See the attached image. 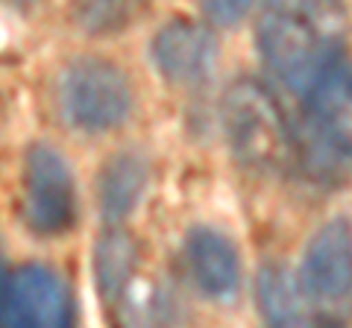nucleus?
<instances>
[{
	"label": "nucleus",
	"mask_w": 352,
	"mask_h": 328,
	"mask_svg": "<svg viewBox=\"0 0 352 328\" xmlns=\"http://www.w3.org/2000/svg\"><path fill=\"white\" fill-rule=\"evenodd\" d=\"M346 12L335 3H273L261 12L256 45L264 65L305 100L344 59Z\"/></svg>",
	"instance_id": "nucleus-1"
},
{
	"label": "nucleus",
	"mask_w": 352,
	"mask_h": 328,
	"mask_svg": "<svg viewBox=\"0 0 352 328\" xmlns=\"http://www.w3.org/2000/svg\"><path fill=\"white\" fill-rule=\"evenodd\" d=\"M223 132L235 159L252 170H282L296 150V135L267 85L241 76L223 94Z\"/></svg>",
	"instance_id": "nucleus-2"
},
{
	"label": "nucleus",
	"mask_w": 352,
	"mask_h": 328,
	"mask_svg": "<svg viewBox=\"0 0 352 328\" xmlns=\"http://www.w3.org/2000/svg\"><path fill=\"white\" fill-rule=\"evenodd\" d=\"M56 103L68 126L80 132H109L126 120L132 108V89L115 62L80 56L62 68Z\"/></svg>",
	"instance_id": "nucleus-3"
},
{
	"label": "nucleus",
	"mask_w": 352,
	"mask_h": 328,
	"mask_svg": "<svg viewBox=\"0 0 352 328\" xmlns=\"http://www.w3.org/2000/svg\"><path fill=\"white\" fill-rule=\"evenodd\" d=\"M0 328H76L68 284L44 264L0 270Z\"/></svg>",
	"instance_id": "nucleus-4"
},
{
	"label": "nucleus",
	"mask_w": 352,
	"mask_h": 328,
	"mask_svg": "<svg viewBox=\"0 0 352 328\" xmlns=\"http://www.w3.org/2000/svg\"><path fill=\"white\" fill-rule=\"evenodd\" d=\"M24 223L38 235H62L76 220V188L68 159L50 144H32L24 159Z\"/></svg>",
	"instance_id": "nucleus-5"
},
{
	"label": "nucleus",
	"mask_w": 352,
	"mask_h": 328,
	"mask_svg": "<svg viewBox=\"0 0 352 328\" xmlns=\"http://www.w3.org/2000/svg\"><path fill=\"white\" fill-rule=\"evenodd\" d=\"M300 281L314 302H338L352 290V223L346 217H335L311 235Z\"/></svg>",
	"instance_id": "nucleus-6"
},
{
	"label": "nucleus",
	"mask_w": 352,
	"mask_h": 328,
	"mask_svg": "<svg viewBox=\"0 0 352 328\" xmlns=\"http://www.w3.org/2000/svg\"><path fill=\"white\" fill-rule=\"evenodd\" d=\"M150 56L168 82L197 85L206 82L214 71L217 38L208 27L197 24L191 18H173L156 32Z\"/></svg>",
	"instance_id": "nucleus-7"
},
{
	"label": "nucleus",
	"mask_w": 352,
	"mask_h": 328,
	"mask_svg": "<svg viewBox=\"0 0 352 328\" xmlns=\"http://www.w3.org/2000/svg\"><path fill=\"white\" fill-rule=\"evenodd\" d=\"M311 144L352 159V62L340 59L305 97Z\"/></svg>",
	"instance_id": "nucleus-8"
},
{
	"label": "nucleus",
	"mask_w": 352,
	"mask_h": 328,
	"mask_svg": "<svg viewBox=\"0 0 352 328\" xmlns=\"http://www.w3.org/2000/svg\"><path fill=\"white\" fill-rule=\"evenodd\" d=\"M256 302L267 328H329L335 316L317 311L300 276L285 267H261L256 279Z\"/></svg>",
	"instance_id": "nucleus-9"
},
{
	"label": "nucleus",
	"mask_w": 352,
	"mask_h": 328,
	"mask_svg": "<svg viewBox=\"0 0 352 328\" xmlns=\"http://www.w3.org/2000/svg\"><path fill=\"white\" fill-rule=\"evenodd\" d=\"M185 261L191 279L206 296L232 299L241 288V261L238 253L223 232L212 226H194L185 237Z\"/></svg>",
	"instance_id": "nucleus-10"
},
{
	"label": "nucleus",
	"mask_w": 352,
	"mask_h": 328,
	"mask_svg": "<svg viewBox=\"0 0 352 328\" xmlns=\"http://www.w3.org/2000/svg\"><path fill=\"white\" fill-rule=\"evenodd\" d=\"M150 179V164L141 152H115L97 173V205L106 223H118L135 209Z\"/></svg>",
	"instance_id": "nucleus-11"
},
{
	"label": "nucleus",
	"mask_w": 352,
	"mask_h": 328,
	"mask_svg": "<svg viewBox=\"0 0 352 328\" xmlns=\"http://www.w3.org/2000/svg\"><path fill=\"white\" fill-rule=\"evenodd\" d=\"M138 244L124 229H106L94 244V284L103 305L115 308L124 290L135 281Z\"/></svg>",
	"instance_id": "nucleus-12"
},
{
	"label": "nucleus",
	"mask_w": 352,
	"mask_h": 328,
	"mask_svg": "<svg viewBox=\"0 0 352 328\" xmlns=\"http://www.w3.org/2000/svg\"><path fill=\"white\" fill-rule=\"evenodd\" d=\"M118 328H173L176 305L159 284L132 281L115 305Z\"/></svg>",
	"instance_id": "nucleus-13"
},
{
	"label": "nucleus",
	"mask_w": 352,
	"mask_h": 328,
	"mask_svg": "<svg viewBox=\"0 0 352 328\" xmlns=\"http://www.w3.org/2000/svg\"><path fill=\"white\" fill-rule=\"evenodd\" d=\"M76 18L85 32H112L129 18V6L124 3H85L76 9Z\"/></svg>",
	"instance_id": "nucleus-14"
},
{
	"label": "nucleus",
	"mask_w": 352,
	"mask_h": 328,
	"mask_svg": "<svg viewBox=\"0 0 352 328\" xmlns=\"http://www.w3.org/2000/svg\"><path fill=\"white\" fill-rule=\"evenodd\" d=\"M203 12L214 21L220 27H229V24H238L241 18H247L250 12V3L244 0H229V3H220V0H212V3L203 6Z\"/></svg>",
	"instance_id": "nucleus-15"
},
{
	"label": "nucleus",
	"mask_w": 352,
	"mask_h": 328,
	"mask_svg": "<svg viewBox=\"0 0 352 328\" xmlns=\"http://www.w3.org/2000/svg\"><path fill=\"white\" fill-rule=\"evenodd\" d=\"M329 328H346L344 323H338V320H332V325H329Z\"/></svg>",
	"instance_id": "nucleus-16"
},
{
	"label": "nucleus",
	"mask_w": 352,
	"mask_h": 328,
	"mask_svg": "<svg viewBox=\"0 0 352 328\" xmlns=\"http://www.w3.org/2000/svg\"><path fill=\"white\" fill-rule=\"evenodd\" d=\"M0 270H3V264H0Z\"/></svg>",
	"instance_id": "nucleus-17"
}]
</instances>
